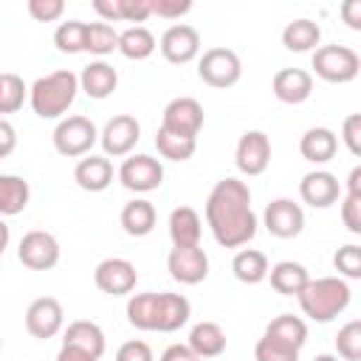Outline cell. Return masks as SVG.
Wrapping results in <instances>:
<instances>
[{
	"label": "cell",
	"instance_id": "obj_1",
	"mask_svg": "<svg viewBox=\"0 0 361 361\" xmlns=\"http://www.w3.org/2000/svg\"><path fill=\"white\" fill-rule=\"evenodd\" d=\"M206 223L223 248H243L257 237L259 220L251 209V189L240 178H223L206 197Z\"/></svg>",
	"mask_w": 361,
	"mask_h": 361
},
{
	"label": "cell",
	"instance_id": "obj_2",
	"mask_svg": "<svg viewBox=\"0 0 361 361\" xmlns=\"http://www.w3.org/2000/svg\"><path fill=\"white\" fill-rule=\"evenodd\" d=\"M79 76L68 68L62 71H51L45 76H39L34 85H31V110L39 116V118H59L68 113V107L76 102V93H79Z\"/></svg>",
	"mask_w": 361,
	"mask_h": 361
},
{
	"label": "cell",
	"instance_id": "obj_3",
	"mask_svg": "<svg viewBox=\"0 0 361 361\" xmlns=\"http://www.w3.org/2000/svg\"><path fill=\"white\" fill-rule=\"evenodd\" d=\"M296 299H299L302 313L310 322L327 324L347 310L353 290H350L347 279H341V276H319V279H310V285Z\"/></svg>",
	"mask_w": 361,
	"mask_h": 361
},
{
	"label": "cell",
	"instance_id": "obj_4",
	"mask_svg": "<svg viewBox=\"0 0 361 361\" xmlns=\"http://www.w3.org/2000/svg\"><path fill=\"white\" fill-rule=\"evenodd\" d=\"M310 68L330 85H347L361 73V56L347 45H319L310 56Z\"/></svg>",
	"mask_w": 361,
	"mask_h": 361
},
{
	"label": "cell",
	"instance_id": "obj_5",
	"mask_svg": "<svg viewBox=\"0 0 361 361\" xmlns=\"http://www.w3.org/2000/svg\"><path fill=\"white\" fill-rule=\"evenodd\" d=\"M197 76H200L203 85L226 90V87H234L240 82L243 62H240L237 51H231L226 45H217V48L203 51V56L197 59Z\"/></svg>",
	"mask_w": 361,
	"mask_h": 361
},
{
	"label": "cell",
	"instance_id": "obj_6",
	"mask_svg": "<svg viewBox=\"0 0 361 361\" xmlns=\"http://www.w3.org/2000/svg\"><path fill=\"white\" fill-rule=\"evenodd\" d=\"M99 135L102 133L87 116H68L54 127V149L65 158H85L90 155Z\"/></svg>",
	"mask_w": 361,
	"mask_h": 361
},
{
	"label": "cell",
	"instance_id": "obj_7",
	"mask_svg": "<svg viewBox=\"0 0 361 361\" xmlns=\"http://www.w3.org/2000/svg\"><path fill=\"white\" fill-rule=\"evenodd\" d=\"M118 180L124 189L135 195H147L164 183V166L152 155H127L118 166Z\"/></svg>",
	"mask_w": 361,
	"mask_h": 361
},
{
	"label": "cell",
	"instance_id": "obj_8",
	"mask_svg": "<svg viewBox=\"0 0 361 361\" xmlns=\"http://www.w3.org/2000/svg\"><path fill=\"white\" fill-rule=\"evenodd\" d=\"M59 243L51 231H42V228H34V231H25L20 245H17V259L31 268V271H51L56 262H59Z\"/></svg>",
	"mask_w": 361,
	"mask_h": 361
},
{
	"label": "cell",
	"instance_id": "obj_9",
	"mask_svg": "<svg viewBox=\"0 0 361 361\" xmlns=\"http://www.w3.org/2000/svg\"><path fill=\"white\" fill-rule=\"evenodd\" d=\"M93 282L102 293L107 296H127L135 290V282H138V271L130 259L124 257H107L96 265L93 271Z\"/></svg>",
	"mask_w": 361,
	"mask_h": 361
},
{
	"label": "cell",
	"instance_id": "obj_10",
	"mask_svg": "<svg viewBox=\"0 0 361 361\" xmlns=\"http://www.w3.org/2000/svg\"><path fill=\"white\" fill-rule=\"evenodd\" d=\"M262 226L268 228L271 237L279 240H293L302 234L305 228V212L299 203H293L290 197H276L265 206L262 212Z\"/></svg>",
	"mask_w": 361,
	"mask_h": 361
},
{
	"label": "cell",
	"instance_id": "obj_11",
	"mask_svg": "<svg viewBox=\"0 0 361 361\" xmlns=\"http://www.w3.org/2000/svg\"><path fill=\"white\" fill-rule=\"evenodd\" d=\"M234 164L243 175L257 178L271 164V138L262 130H245L234 149Z\"/></svg>",
	"mask_w": 361,
	"mask_h": 361
},
{
	"label": "cell",
	"instance_id": "obj_12",
	"mask_svg": "<svg viewBox=\"0 0 361 361\" xmlns=\"http://www.w3.org/2000/svg\"><path fill=\"white\" fill-rule=\"evenodd\" d=\"M169 276L180 285H200L209 276V257L200 245H172L166 257Z\"/></svg>",
	"mask_w": 361,
	"mask_h": 361
},
{
	"label": "cell",
	"instance_id": "obj_13",
	"mask_svg": "<svg viewBox=\"0 0 361 361\" xmlns=\"http://www.w3.org/2000/svg\"><path fill=\"white\" fill-rule=\"evenodd\" d=\"M161 127L183 135V138H197L200 127H203V104L192 96H178L164 107V118Z\"/></svg>",
	"mask_w": 361,
	"mask_h": 361
},
{
	"label": "cell",
	"instance_id": "obj_14",
	"mask_svg": "<svg viewBox=\"0 0 361 361\" xmlns=\"http://www.w3.org/2000/svg\"><path fill=\"white\" fill-rule=\"evenodd\" d=\"M138 138H141V124L135 121V116L121 113V116H113L104 124V130L99 135V144H102L107 158H124L135 149Z\"/></svg>",
	"mask_w": 361,
	"mask_h": 361
},
{
	"label": "cell",
	"instance_id": "obj_15",
	"mask_svg": "<svg viewBox=\"0 0 361 361\" xmlns=\"http://www.w3.org/2000/svg\"><path fill=\"white\" fill-rule=\"evenodd\" d=\"M65 327V310H62V302L54 299V296H39L28 305L25 310V330L34 336V338H54L56 333H62Z\"/></svg>",
	"mask_w": 361,
	"mask_h": 361
},
{
	"label": "cell",
	"instance_id": "obj_16",
	"mask_svg": "<svg viewBox=\"0 0 361 361\" xmlns=\"http://www.w3.org/2000/svg\"><path fill=\"white\" fill-rule=\"evenodd\" d=\"M158 48L164 54L166 62L172 65H186L192 62L197 54H200V34L195 25H186V23H175L169 25L161 39H158Z\"/></svg>",
	"mask_w": 361,
	"mask_h": 361
},
{
	"label": "cell",
	"instance_id": "obj_17",
	"mask_svg": "<svg viewBox=\"0 0 361 361\" xmlns=\"http://www.w3.org/2000/svg\"><path fill=\"white\" fill-rule=\"evenodd\" d=\"M271 90L282 104H302L313 93V73L305 68H282L274 73Z\"/></svg>",
	"mask_w": 361,
	"mask_h": 361
},
{
	"label": "cell",
	"instance_id": "obj_18",
	"mask_svg": "<svg viewBox=\"0 0 361 361\" xmlns=\"http://www.w3.org/2000/svg\"><path fill=\"white\" fill-rule=\"evenodd\" d=\"M338 178L327 169H313L299 180V197L313 209H330L333 203H338Z\"/></svg>",
	"mask_w": 361,
	"mask_h": 361
},
{
	"label": "cell",
	"instance_id": "obj_19",
	"mask_svg": "<svg viewBox=\"0 0 361 361\" xmlns=\"http://www.w3.org/2000/svg\"><path fill=\"white\" fill-rule=\"evenodd\" d=\"M116 85H118V73H116V68H113L110 62H104V59L87 62V65L82 68V73H79V87L85 90V96H90V99H96V102L113 96Z\"/></svg>",
	"mask_w": 361,
	"mask_h": 361
},
{
	"label": "cell",
	"instance_id": "obj_20",
	"mask_svg": "<svg viewBox=\"0 0 361 361\" xmlns=\"http://www.w3.org/2000/svg\"><path fill=\"white\" fill-rule=\"evenodd\" d=\"M73 180L85 192H104L113 183V164L107 155H85L73 166Z\"/></svg>",
	"mask_w": 361,
	"mask_h": 361
},
{
	"label": "cell",
	"instance_id": "obj_21",
	"mask_svg": "<svg viewBox=\"0 0 361 361\" xmlns=\"http://www.w3.org/2000/svg\"><path fill=\"white\" fill-rule=\"evenodd\" d=\"M336 149H338V135L330 127H310L299 138V152L310 164H327V161H333L336 158Z\"/></svg>",
	"mask_w": 361,
	"mask_h": 361
},
{
	"label": "cell",
	"instance_id": "obj_22",
	"mask_svg": "<svg viewBox=\"0 0 361 361\" xmlns=\"http://www.w3.org/2000/svg\"><path fill=\"white\" fill-rule=\"evenodd\" d=\"M62 344L79 347V350H85V353H90V355H96V358H102V355H104V347H107L104 330H102L96 322H90V319H76V322H71V324L62 330Z\"/></svg>",
	"mask_w": 361,
	"mask_h": 361
},
{
	"label": "cell",
	"instance_id": "obj_23",
	"mask_svg": "<svg viewBox=\"0 0 361 361\" xmlns=\"http://www.w3.org/2000/svg\"><path fill=\"white\" fill-rule=\"evenodd\" d=\"M271 288L282 296H299L307 285H310V274L302 262H293V259H282L276 265H271Z\"/></svg>",
	"mask_w": 361,
	"mask_h": 361
},
{
	"label": "cell",
	"instance_id": "obj_24",
	"mask_svg": "<svg viewBox=\"0 0 361 361\" xmlns=\"http://www.w3.org/2000/svg\"><path fill=\"white\" fill-rule=\"evenodd\" d=\"M189 316H192V305L183 293H169V290L158 293V324H155L158 333L180 330L189 322Z\"/></svg>",
	"mask_w": 361,
	"mask_h": 361
},
{
	"label": "cell",
	"instance_id": "obj_25",
	"mask_svg": "<svg viewBox=\"0 0 361 361\" xmlns=\"http://www.w3.org/2000/svg\"><path fill=\"white\" fill-rule=\"evenodd\" d=\"M203 223L192 206H175L169 214V240L172 245H200Z\"/></svg>",
	"mask_w": 361,
	"mask_h": 361
},
{
	"label": "cell",
	"instance_id": "obj_26",
	"mask_svg": "<svg viewBox=\"0 0 361 361\" xmlns=\"http://www.w3.org/2000/svg\"><path fill=\"white\" fill-rule=\"evenodd\" d=\"M189 347L197 358H217L226 353V330L217 322H197L189 330Z\"/></svg>",
	"mask_w": 361,
	"mask_h": 361
},
{
	"label": "cell",
	"instance_id": "obj_27",
	"mask_svg": "<svg viewBox=\"0 0 361 361\" xmlns=\"http://www.w3.org/2000/svg\"><path fill=\"white\" fill-rule=\"evenodd\" d=\"M322 42V28L316 20L310 17H296L282 28V45L293 54H305V51H316Z\"/></svg>",
	"mask_w": 361,
	"mask_h": 361
},
{
	"label": "cell",
	"instance_id": "obj_28",
	"mask_svg": "<svg viewBox=\"0 0 361 361\" xmlns=\"http://www.w3.org/2000/svg\"><path fill=\"white\" fill-rule=\"evenodd\" d=\"M262 336L271 338V341H279L285 347L302 350L305 341H307V324H305V319H299L293 313H282V316H276V319H271L265 324V333Z\"/></svg>",
	"mask_w": 361,
	"mask_h": 361
},
{
	"label": "cell",
	"instance_id": "obj_29",
	"mask_svg": "<svg viewBox=\"0 0 361 361\" xmlns=\"http://www.w3.org/2000/svg\"><path fill=\"white\" fill-rule=\"evenodd\" d=\"M231 274L243 282V285H259L262 279H268L271 265L268 257L257 248H240L231 259Z\"/></svg>",
	"mask_w": 361,
	"mask_h": 361
},
{
	"label": "cell",
	"instance_id": "obj_30",
	"mask_svg": "<svg viewBox=\"0 0 361 361\" xmlns=\"http://www.w3.org/2000/svg\"><path fill=\"white\" fill-rule=\"evenodd\" d=\"M118 220H121V228H124L130 237H147V234L155 228L158 214H155V206H152L149 200L135 197V200L124 203Z\"/></svg>",
	"mask_w": 361,
	"mask_h": 361
},
{
	"label": "cell",
	"instance_id": "obj_31",
	"mask_svg": "<svg viewBox=\"0 0 361 361\" xmlns=\"http://www.w3.org/2000/svg\"><path fill=\"white\" fill-rule=\"evenodd\" d=\"M155 48H158V39H155V34H152L149 28H144V25H130V28H124L121 37H118V54L127 56V59H133V62L149 59V56L155 54Z\"/></svg>",
	"mask_w": 361,
	"mask_h": 361
},
{
	"label": "cell",
	"instance_id": "obj_32",
	"mask_svg": "<svg viewBox=\"0 0 361 361\" xmlns=\"http://www.w3.org/2000/svg\"><path fill=\"white\" fill-rule=\"evenodd\" d=\"M31 200V186L20 175H0V212L6 217L25 212Z\"/></svg>",
	"mask_w": 361,
	"mask_h": 361
},
{
	"label": "cell",
	"instance_id": "obj_33",
	"mask_svg": "<svg viewBox=\"0 0 361 361\" xmlns=\"http://www.w3.org/2000/svg\"><path fill=\"white\" fill-rule=\"evenodd\" d=\"M127 322L135 330H155L158 324V293L147 290V293H135L127 299Z\"/></svg>",
	"mask_w": 361,
	"mask_h": 361
},
{
	"label": "cell",
	"instance_id": "obj_34",
	"mask_svg": "<svg viewBox=\"0 0 361 361\" xmlns=\"http://www.w3.org/2000/svg\"><path fill=\"white\" fill-rule=\"evenodd\" d=\"M155 147H158V155L166 158V161H175V164H183L195 155L197 149V138H183V135H175L164 127H158L155 133Z\"/></svg>",
	"mask_w": 361,
	"mask_h": 361
},
{
	"label": "cell",
	"instance_id": "obj_35",
	"mask_svg": "<svg viewBox=\"0 0 361 361\" xmlns=\"http://www.w3.org/2000/svg\"><path fill=\"white\" fill-rule=\"evenodd\" d=\"M54 45L62 54H85L87 51V23L65 20L54 31Z\"/></svg>",
	"mask_w": 361,
	"mask_h": 361
},
{
	"label": "cell",
	"instance_id": "obj_36",
	"mask_svg": "<svg viewBox=\"0 0 361 361\" xmlns=\"http://www.w3.org/2000/svg\"><path fill=\"white\" fill-rule=\"evenodd\" d=\"M25 96H31V87L23 82V76H17L11 71L0 73V113L3 116L20 110L23 102H25Z\"/></svg>",
	"mask_w": 361,
	"mask_h": 361
},
{
	"label": "cell",
	"instance_id": "obj_37",
	"mask_svg": "<svg viewBox=\"0 0 361 361\" xmlns=\"http://www.w3.org/2000/svg\"><path fill=\"white\" fill-rule=\"evenodd\" d=\"M118 31L110 23H87V54L93 56H107L118 51Z\"/></svg>",
	"mask_w": 361,
	"mask_h": 361
},
{
	"label": "cell",
	"instance_id": "obj_38",
	"mask_svg": "<svg viewBox=\"0 0 361 361\" xmlns=\"http://www.w3.org/2000/svg\"><path fill=\"white\" fill-rule=\"evenodd\" d=\"M336 355L341 361H361V319L347 322L336 333Z\"/></svg>",
	"mask_w": 361,
	"mask_h": 361
},
{
	"label": "cell",
	"instance_id": "obj_39",
	"mask_svg": "<svg viewBox=\"0 0 361 361\" xmlns=\"http://www.w3.org/2000/svg\"><path fill=\"white\" fill-rule=\"evenodd\" d=\"M333 268L338 271L341 279H361V245L347 243V245L336 248Z\"/></svg>",
	"mask_w": 361,
	"mask_h": 361
},
{
	"label": "cell",
	"instance_id": "obj_40",
	"mask_svg": "<svg viewBox=\"0 0 361 361\" xmlns=\"http://www.w3.org/2000/svg\"><path fill=\"white\" fill-rule=\"evenodd\" d=\"M254 361H299V350L285 347V344L271 341V338L262 336L254 347Z\"/></svg>",
	"mask_w": 361,
	"mask_h": 361
},
{
	"label": "cell",
	"instance_id": "obj_41",
	"mask_svg": "<svg viewBox=\"0 0 361 361\" xmlns=\"http://www.w3.org/2000/svg\"><path fill=\"white\" fill-rule=\"evenodd\" d=\"M28 14L37 23H54L65 14V3L62 0H28Z\"/></svg>",
	"mask_w": 361,
	"mask_h": 361
},
{
	"label": "cell",
	"instance_id": "obj_42",
	"mask_svg": "<svg viewBox=\"0 0 361 361\" xmlns=\"http://www.w3.org/2000/svg\"><path fill=\"white\" fill-rule=\"evenodd\" d=\"M341 141L355 158H361V113H350L341 121Z\"/></svg>",
	"mask_w": 361,
	"mask_h": 361
},
{
	"label": "cell",
	"instance_id": "obj_43",
	"mask_svg": "<svg viewBox=\"0 0 361 361\" xmlns=\"http://www.w3.org/2000/svg\"><path fill=\"white\" fill-rule=\"evenodd\" d=\"M116 361H155V355H152V347L147 341L133 338L116 350Z\"/></svg>",
	"mask_w": 361,
	"mask_h": 361
},
{
	"label": "cell",
	"instance_id": "obj_44",
	"mask_svg": "<svg viewBox=\"0 0 361 361\" xmlns=\"http://www.w3.org/2000/svg\"><path fill=\"white\" fill-rule=\"evenodd\" d=\"M341 223L347 226L350 234H361V197L347 195L341 200Z\"/></svg>",
	"mask_w": 361,
	"mask_h": 361
},
{
	"label": "cell",
	"instance_id": "obj_45",
	"mask_svg": "<svg viewBox=\"0 0 361 361\" xmlns=\"http://www.w3.org/2000/svg\"><path fill=\"white\" fill-rule=\"evenodd\" d=\"M192 8V0H152V14L164 20H180Z\"/></svg>",
	"mask_w": 361,
	"mask_h": 361
},
{
	"label": "cell",
	"instance_id": "obj_46",
	"mask_svg": "<svg viewBox=\"0 0 361 361\" xmlns=\"http://www.w3.org/2000/svg\"><path fill=\"white\" fill-rule=\"evenodd\" d=\"M152 14V0H121L124 23H144Z\"/></svg>",
	"mask_w": 361,
	"mask_h": 361
},
{
	"label": "cell",
	"instance_id": "obj_47",
	"mask_svg": "<svg viewBox=\"0 0 361 361\" xmlns=\"http://www.w3.org/2000/svg\"><path fill=\"white\" fill-rule=\"evenodd\" d=\"M338 14H341V23L353 31H361V0H344L338 6Z\"/></svg>",
	"mask_w": 361,
	"mask_h": 361
},
{
	"label": "cell",
	"instance_id": "obj_48",
	"mask_svg": "<svg viewBox=\"0 0 361 361\" xmlns=\"http://www.w3.org/2000/svg\"><path fill=\"white\" fill-rule=\"evenodd\" d=\"M93 11L102 17V23H118L121 17V0H93Z\"/></svg>",
	"mask_w": 361,
	"mask_h": 361
},
{
	"label": "cell",
	"instance_id": "obj_49",
	"mask_svg": "<svg viewBox=\"0 0 361 361\" xmlns=\"http://www.w3.org/2000/svg\"><path fill=\"white\" fill-rule=\"evenodd\" d=\"M14 144H17V130L11 127L8 118L0 121V158H8L14 152Z\"/></svg>",
	"mask_w": 361,
	"mask_h": 361
},
{
	"label": "cell",
	"instance_id": "obj_50",
	"mask_svg": "<svg viewBox=\"0 0 361 361\" xmlns=\"http://www.w3.org/2000/svg\"><path fill=\"white\" fill-rule=\"evenodd\" d=\"M158 361H197V355L192 353L189 344H169Z\"/></svg>",
	"mask_w": 361,
	"mask_h": 361
},
{
	"label": "cell",
	"instance_id": "obj_51",
	"mask_svg": "<svg viewBox=\"0 0 361 361\" xmlns=\"http://www.w3.org/2000/svg\"><path fill=\"white\" fill-rule=\"evenodd\" d=\"M56 361H99L96 355L79 350V347H71V344H62V350L56 353Z\"/></svg>",
	"mask_w": 361,
	"mask_h": 361
},
{
	"label": "cell",
	"instance_id": "obj_52",
	"mask_svg": "<svg viewBox=\"0 0 361 361\" xmlns=\"http://www.w3.org/2000/svg\"><path fill=\"white\" fill-rule=\"evenodd\" d=\"M347 195L361 197V166L350 169V175H347Z\"/></svg>",
	"mask_w": 361,
	"mask_h": 361
},
{
	"label": "cell",
	"instance_id": "obj_53",
	"mask_svg": "<svg viewBox=\"0 0 361 361\" xmlns=\"http://www.w3.org/2000/svg\"><path fill=\"white\" fill-rule=\"evenodd\" d=\"M313 361H341L338 355H333V353H322V355H316Z\"/></svg>",
	"mask_w": 361,
	"mask_h": 361
}]
</instances>
